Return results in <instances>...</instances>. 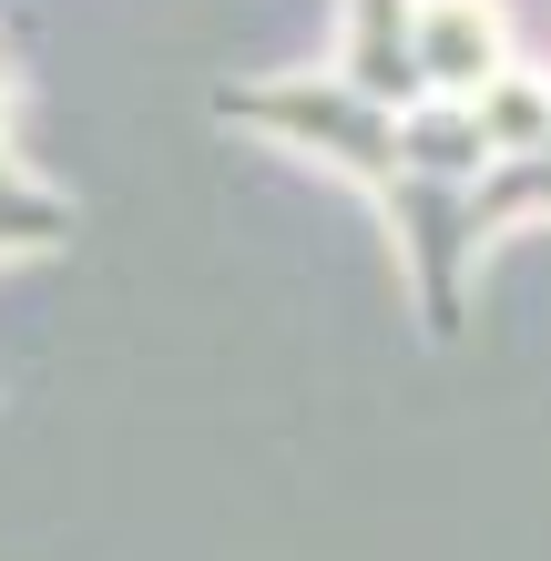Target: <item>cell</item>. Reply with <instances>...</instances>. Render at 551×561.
<instances>
[{"instance_id":"7","label":"cell","mask_w":551,"mask_h":561,"mask_svg":"<svg viewBox=\"0 0 551 561\" xmlns=\"http://www.w3.org/2000/svg\"><path fill=\"white\" fill-rule=\"evenodd\" d=\"M0 21H11V0H0Z\"/></svg>"},{"instance_id":"4","label":"cell","mask_w":551,"mask_h":561,"mask_svg":"<svg viewBox=\"0 0 551 561\" xmlns=\"http://www.w3.org/2000/svg\"><path fill=\"white\" fill-rule=\"evenodd\" d=\"M21 245H72V194L31 184L11 134H0V255H21Z\"/></svg>"},{"instance_id":"5","label":"cell","mask_w":551,"mask_h":561,"mask_svg":"<svg viewBox=\"0 0 551 561\" xmlns=\"http://www.w3.org/2000/svg\"><path fill=\"white\" fill-rule=\"evenodd\" d=\"M470 113H480V134H491V153H501V163L551 144V82H541V72H501Z\"/></svg>"},{"instance_id":"2","label":"cell","mask_w":551,"mask_h":561,"mask_svg":"<svg viewBox=\"0 0 551 561\" xmlns=\"http://www.w3.org/2000/svg\"><path fill=\"white\" fill-rule=\"evenodd\" d=\"M501 72H510V42H501L491 0H418V82H429V103H480Z\"/></svg>"},{"instance_id":"6","label":"cell","mask_w":551,"mask_h":561,"mask_svg":"<svg viewBox=\"0 0 551 561\" xmlns=\"http://www.w3.org/2000/svg\"><path fill=\"white\" fill-rule=\"evenodd\" d=\"M521 215H551V144H541V153H510V163L480 174V225H491V236H510Z\"/></svg>"},{"instance_id":"1","label":"cell","mask_w":551,"mask_h":561,"mask_svg":"<svg viewBox=\"0 0 551 561\" xmlns=\"http://www.w3.org/2000/svg\"><path fill=\"white\" fill-rule=\"evenodd\" d=\"M215 123H236V134H276L286 153H317V163H337L347 184H368L378 205L399 194L409 174V153H399V123L409 113H388L368 103V92H347L337 72H276V82H215Z\"/></svg>"},{"instance_id":"3","label":"cell","mask_w":551,"mask_h":561,"mask_svg":"<svg viewBox=\"0 0 551 561\" xmlns=\"http://www.w3.org/2000/svg\"><path fill=\"white\" fill-rule=\"evenodd\" d=\"M337 82L368 92V103H388V113H418V103H429V82H418V0H347Z\"/></svg>"}]
</instances>
